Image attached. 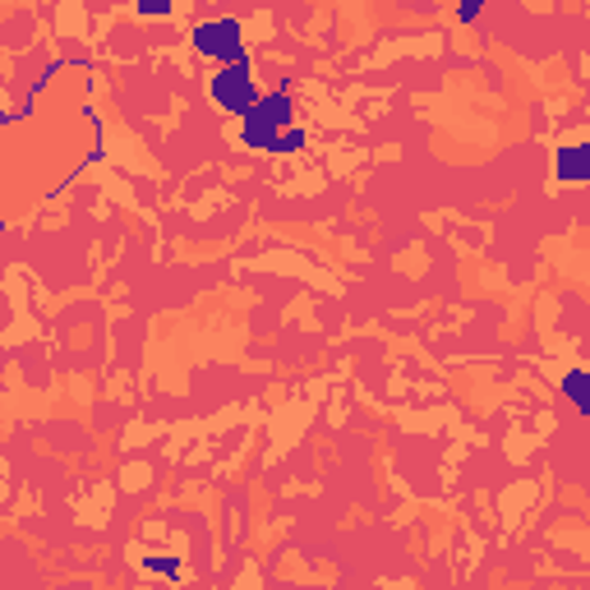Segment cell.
Wrapping results in <instances>:
<instances>
[{
  "label": "cell",
  "mask_w": 590,
  "mask_h": 590,
  "mask_svg": "<svg viewBox=\"0 0 590 590\" xmlns=\"http://www.w3.org/2000/svg\"><path fill=\"white\" fill-rule=\"evenodd\" d=\"M296 125V102H291V89L281 83L273 93H258V102L240 116V143L254 148V152H273L281 129Z\"/></svg>",
  "instance_id": "1"
},
{
  "label": "cell",
  "mask_w": 590,
  "mask_h": 590,
  "mask_svg": "<svg viewBox=\"0 0 590 590\" xmlns=\"http://www.w3.org/2000/svg\"><path fill=\"white\" fill-rule=\"evenodd\" d=\"M194 51L212 65H240L250 60V47H245V24L235 14H212V19H199L189 33Z\"/></svg>",
  "instance_id": "2"
},
{
  "label": "cell",
  "mask_w": 590,
  "mask_h": 590,
  "mask_svg": "<svg viewBox=\"0 0 590 590\" xmlns=\"http://www.w3.org/2000/svg\"><path fill=\"white\" fill-rule=\"evenodd\" d=\"M208 97H212L217 112H227V116H245L250 106L258 102L254 60H240V65H217V74L208 79Z\"/></svg>",
  "instance_id": "3"
},
{
  "label": "cell",
  "mask_w": 590,
  "mask_h": 590,
  "mask_svg": "<svg viewBox=\"0 0 590 590\" xmlns=\"http://www.w3.org/2000/svg\"><path fill=\"white\" fill-rule=\"evenodd\" d=\"M554 181L558 185H590V143H567L554 152Z\"/></svg>",
  "instance_id": "4"
},
{
  "label": "cell",
  "mask_w": 590,
  "mask_h": 590,
  "mask_svg": "<svg viewBox=\"0 0 590 590\" xmlns=\"http://www.w3.org/2000/svg\"><path fill=\"white\" fill-rule=\"evenodd\" d=\"M558 387H563V397L581 410V420H590V369H567Z\"/></svg>",
  "instance_id": "5"
},
{
  "label": "cell",
  "mask_w": 590,
  "mask_h": 590,
  "mask_svg": "<svg viewBox=\"0 0 590 590\" xmlns=\"http://www.w3.org/2000/svg\"><path fill=\"white\" fill-rule=\"evenodd\" d=\"M304 143H310V135H304L300 125H291V129H281V139H277V158H291V152H304Z\"/></svg>",
  "instance_id": "6"
},
{
  "label": "cell",
  "mask_w": 590,
  "mask_h": 590,
  "mask_svg": "<svg viewBox=\"0 0 590 590\" xmlns=\"http://www.w3.org/2000/svg\"><path fill=\"white\" fill-rule=\"evenodd\" d=\"M143 572H158V577H171V581H176V577L185 572V567H181V558H162V554H148V558H143Z\"/></svg>",
  "instance_id": "7"
},
{
  "label": "cell",
  "mask_w": 590,
  "mask_h": 590,
  "mask_svg": "<svg viewBox=\"0 0 590 590\" xmlns=\"http://www.w3.org/2000/svg\"><path fill=\"white\" fill-rule=\"evenodd\" d=\"M171 10H176V0H135L139 19H171Z\"/></svg>",
  "instance_id": "8"
},
{
  "label": "cell",
  "mask_w": 590,
  "mask_h": 590,
  "mask_svg": "<svg viewBox=\"0 0 590 590\" xmlns=\"http://www.w3.org/2000/svg\"><path fill=\"white\" fill-rule=\"evenodd\" d=\"M485 5H489V0H462V5H456V24H475Z\"/></svg>",
  "instance_id": "9"
}]
</instances>
